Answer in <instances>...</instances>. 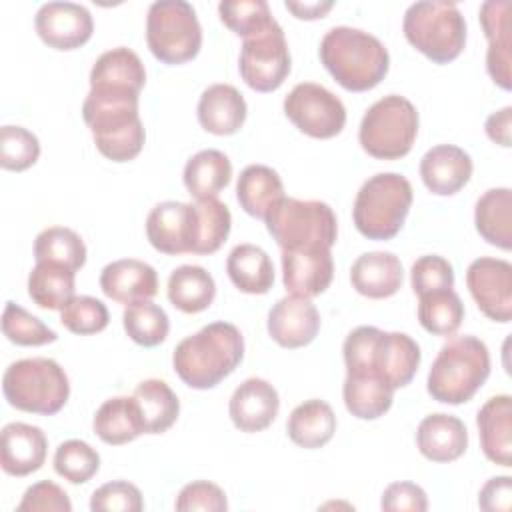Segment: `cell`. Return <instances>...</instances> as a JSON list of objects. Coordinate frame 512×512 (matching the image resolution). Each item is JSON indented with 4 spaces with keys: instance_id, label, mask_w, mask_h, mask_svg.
<instances>
[{
    "instance_id": "cell-1",
    "label": "cell",
    "mask_w": 512,
    "mask_h": 512,
    "mask_svg": "<svg viewBox=\"0 0 512 512\" xmlns=\"http://www.w3.org/2000/svg\"><path fill=\"white\" fill-rule=\"evenodd\" d=\"M348 374H368L390 388H404L418 372L422 352L404 332H384L376 326L354 328L342 346Z\"/></svg>"
},
{
    "instance_id": "cell-2",
    "label": "cell",
    "mask_w": 512,
    "mask_h": 512,
    "mask_svg": "<svg viewBox=\"0 0 512 512\" xmlns=\"http://www.w3.org/2000/svg\"><path fill=\"white\" fill-rule=\"evenodd\" d=\"M140 94L128 90L90 88L82 104V118L92 132L98 152L112 162L134 160L146 140L138 114Z\"/></svg>"
},
{
    "instance_id": "cell-3",
    "label": "cell",
    "mask_w": 512,
    "mask_h": 512,
    "mask_svg": "<svg viewBox=\"0 0 512 512\" xmlns=\"http://www.w3.org/2000/svg\"><path fill=\"white\" fill-rule=\"evenodd\" d=\"M242 358V332L230 322H212L176 344L172 366L186 386L208 390L230 376Z\"/></svg>"
},
{
    "instance_id": "cell-4",
    "label": "cell",
    "mask_w": 512,
    "mask_h": 512,
    "mask_svg": "<svg viewBox=\"0 0 512 512\" xmlns=\"http://www.w3.org/2000/svg\"><path fill=\"white\" fill-rule=\"evenodd\" d=\"M330 76L350 92L376 88L388 74L390 54L370 32L352 26L330 28L318 48Z\"/></svg>"
},
{
    "instance_id": "cell-5",
    "label": "cell",
    "mask_w": 512,
    "mask_h": 512,
    "mask_svg": "<svg viewBox=\"0 0 512 512\" xmlns=\"http://www.w3.org/2000/svg\"><path fill=\"white\" fill-rule=\"evenodd\" d=\"M490 376L488 346L470 334L452 336L434 358L426 390L442 404H464L482 388Z\"/></svg>"
},
{
    "instance_id": "cell-6",
    "label": "cell",
    "mask_w": 512,
    "mask_h": 512,
    "mask_svg": "<svg viewBox=\"0 0 512 512\" xmlns=\"http://www.w3.org/2000/svg\"><path fill=\"white\" fill-rule=\"evenodd\" d=\"M412 186L398 172H380L370 176L358 190L352 206L356 230L368 240L394 238L410 212Z\"/></svg>"
},
{
    "instance_id": "cell-7",
    "label": "cell",
    "mask_w": 512,
    "mask_h": 512,
    "mask_svg": "<svg viewBox=\"0 0 512 512\" xmlns=\"http://www.w3.org/2000/svg\"><path fill=\"white\" fill-rule=\"evenodd\" d=\"M402 32L434 64L456 60L466 46V20L454 2L422 0L406 8Z\"/></svg>"
},
{
    "instance_id": "cell-8",
    "label": "cell",
    "mask_w": 512,
    "mask_h": 512,
    "mask_svg": "<svg viewBox=\"0 0 512 512\" xmlns=\"http://www.w3.org/2000/svg\"><path fill=\"white\" fill-rule=\"evenodd\" d=\"M2 392L16 410L52 416L58 414L70 396V382L64 368L52 358H22L12 362L2 376Z\"/></svg>"
},
{
    "instance_id": "cell-9",
    "label": "cell",
    "mask_w": 512,
    "mask_h": 512,
    "mask_svg": "<svg viewBox=\"0 0 512 512\" xmlns=\"http://www.w3.org/2000/svg\"><path fill=\"white\" fill-rule=\"evenodd\" d=\"M418 126L416 106L400 94H388L364 112L358 142L372 158L398 160L412 150Z\"/></svg>"
},
{
    "instance_id": "cell-10",
    "label": "cell",
    "mask_w": 512,
    "mask_h": 512,
    "mask_svg": "<svg viewBox=\"0 0 512 512\" xmlns=\"http://www.w3.org/2000/svg\"><path fill=\"white\" fill-rule=\"evenodd\" d=\"M270 236L280 250L332 248L338 238L334 210L320 200L282 198L264 216Z\"/></svg>"
},
{
    "instance_id": "cell-11",
    "label": "cell",
    "mask_w": 512,
    "mask_h": 512,
    "mask_svg": "<svg viewBox=\"0 0 512 512\" xmlns=\"http://www.w3.org/2000/svg\"><path fill=\"white\" fill-rule=\"evenodd\" d=\"M146 44L156 60L176 66L198 56L202 26L186 0H156L146 14Z\"/></svg>"
},
{
    "instance_id": "cell-12",
    "label": "cell",
    "mask_w": 512,
    "mask_h": 512,
    "mask_svg": "<svg viewBox=\"0 0 512 512\" xmlns=\"http://www.w3.org/2000/svg\"><path fill=\"white\" fill-rule=\"evenodd\" d=\"M290 50L282 26L274 20L266 30L244 38L238 70L246 86L256 92L278 90L290 74Z\"/></svg>"
},
{
    "instance_id": "cell-13",
    "label": "cell",
    "mask_w": 512,
    "mask_h": 512,
    "mask_svg": "<svg viewBox=\"0 0 512 512\" xmlns=\"http://www.w3.org/2000/svg\"><path fill=\"white\" fill-rule=\"evenodd\" d=\"M286 118L310 138H334L344 130L346 108L342 100L316 82L296 84L284 98Z\"/></svg>"
},
{
    "instance_id": "cell-14",
    "label": "cell",
    "mask_w": 512,
    "mask_h": 512,
    "mask_svg": "<svg viewBox=\"0 0 512 512\" xmlns=\"http://www.w3.org/2000/svg\"><path fill=\"white\" fill-rule=\"evenodd\" d=\"M466 286L480 312L500 324L512 318V264L480 256L466 270Z\"/></svg>"
},
{
    "instance_id": "cell-15",
    "label": "cell",
    "mask_w": 512,
    "mask_h": 512,
    "mask_svg": "<svg viewBox=\"0 0 512 512\" xmlns=\"http://www.w3.org/2000/svg\"><path fill=\"white\" fill-rule=\"evenodd\" d=\"M196 224L198 216L194 204L166 200L150 210L146 218V238L152 248L162 254H194Z\"/></svg>"
},
{
    "instance_id": "cell-16",
    "label": "cell",
    "mask_w": 512,
    "mask_h": 512,
    "mask_svg": "<svg viewBox=\"0 0 512 512\" xmlns=\"http://www.w3.org/2000/svg\"><path fill=\"white\" fill-rule=\"evenodd\" d=\"M40 40L54 50H76L94 32V20L86 6L76 2H46L34 16Z\"/></svg>"
},
{
    "instance_id": "cell-17",
    "label": "cell",
    "mask_w": 512,
    "mask_h": 512,
    "mask_svg": "<svg viewBox=\"0 0 512 512\" xmlns=\"http://www.w3.org/2000/svg\"><path fill=\"white\" fill-rule=\"evenodd\" d=\"M268 334L282 348L308 346L320 330V314L310 298L284 296L268 312Z\"/></svg>"
},
{
    "instance_id": "cell-18",
    "label": "cell",
    "mask_w": 512,
    "mask_h": 512,
    "mask_svg": "<svg viewBox=\"0 0 512 512\" xmlns=\"http://www.w3.org/2000/svg\"><path fill=\"white\" fill-rule=\"evenodd\" d=\"M334 278L330 248L282 250V282L290 294L314 298L326 292Z\"/></svg>"
},
{
    "instance_id": "cell-19",
    "label": "cell",
    "mask_w": 512,
    "mask_h": 512,
    "mask_svg": "<svg viewBox=\"0 0 512 512\" xmlns=\"http://www.w3.org/2000/svg\"><path fill=\"white\" fill-rule=\"evenodd\" d=\"M510 0H486L480 4L478 18L488 40L486 70L502 90L512 86V42H510Z\"/></svg>"
},
{
    "instance_id": "cell-20",
    "label": "cell",
    "mask_w": 512,
    "mask_h": 512,
    "mask_svg": "<svg viewBox=\"0 0 512 512\" xmlns=\"http://www.w3.org/2000/svg\"><path fill=\"white\" fill-rule=\"evenodd\" d=\"M280 410L278 390L264 378H246L230 396L228 414L240 432L266 430Z\"/></svg>"
},
{
    "instance_id": "cell-21",
    "label": "cell",
    "mask_w": 512,
    "mask_h": 512,
    "mask_svg": "<svg viewBox=\"0 0 512 512\" xmlns=\"http://www.w3.org/2000/svg\"><path fill=\"white\" fill-rule=\"evenodd\" d=\"M48 440L42 428L26 422H10L0 434V466L8 476H28L42 468Z\"/></svg>"
},
{
    "instance_id": "cell-22",
    "label": "cell",
    "mask_w": 512,
    "mask_h": 512,
    "mask_svg": "<svg viewBox=\"0 0 512 512\" xmlns=\"http://www.w3.org/2000/svg\"><path fill=\"white\" fill-rule=\"evenodd\" d=\"M472 170L474 164L470 154L454 144H438L420 160V178L436 196H452L460 192L468 184Z\"/></svg>"
},
{
    "instance_id": "cell-23",
    "label": "cell",
    "mask_w": 512,
    "mask_h": 512,
    "mask_svg": "<svg viewBox=\"0 0 512 512\" xmlns=\"http://www.w3.org/2000/svg\"><path fill=\"white\" fill-rule=\"evenodd\" d=\"M102 292L120 304L152 300L158 294L156 270L136 258H122L106 264L100 272Z\"/></svg>"
},
{
    "instance_id": "cell-24",
    "label": "cell",
    "mask_w": 512,
    "mask_h": 512,
    "mask_svg": "<svg viewBox=\"0 0 512 512\" xmlns=\"http://www.w3.org/2000/svg\"><path fill=\"white\" fill-rule=\"evenodd\" d=\"M404 268L396 254L376 250L360 254L350 268L352 288L372 300L394 296L402 288Z\"/></svg>"
},
{
    "instance_id": "cell-25",
    "label": "cell",
    "mask_w": 512,
    "mask_h": 512,
    "mask_svg": "<svg viewBox=\"0 0 512 512\" xmlns=\"http://www.w3.org/2000/svg\"><path fill=\"white\" fill-rule=\"evenodd\" d=\"M416 446L432 462H454L468 448V430L458 416L434 412L420 420Z\"/></svg>"
},
{
    "instance_id": "cell-26",
    "label": "cell",
    "mask_w": 512,
    "mask_h": 512,
    "mask_svg": "<svg viewBox=\"0 0 512 512\" xmlns=\"http://www.w3.org/2000/svg\"><path fill=\"white\" fill-rule=\"evenodd\" d=\"M476 426L484 456L498 466H512V398L498 394L486 400L478 410Z\"/></svg>"
},
{
    "instance_id": "cell-27",
    "label": "cell",
    "mask_w": 512,
    "mask_h": 512,
    "mask_svg": "<svg viewBox=\"0 0 512 512\" xmlns=\"http://www.w3.org/2000/svg\"><path fill=\"white\" fill-rule=\"evenodd\" d=\"M200 126L216 136L236 134L246 120L248 106L244 96L232 84H212L198 100Z\"/></svg>"
},
{
    "instance_id": "cell-28",
    "label": "cell",
    "mask_w": 512,
    "mask_h": 512,
    "mask_svg": "<svg viewBox=\"0 0 512 512\" xmlns=\"http://www.w3.org/2000/svg\"><path fill=\"white\" fill-rule=\"evenodd\" d=\"M146 84V68L140 56L118 46L100 54L90 70V88L98 90H128L140 94Z\"/></svg>"
},
{
    "instance_id": "cell-29",
    "label": "cell",
    "mask_w": 512,
    "mask_h": 512,
    "mask_svg": "<svg viewBox=\"0 0 512 512\" xmlns=\"http://www.w3.org/2000/svg\"><path fill=\"white\" fill-rule=\"evenodd\" d=\"M94 434L110 446H122L146 434L144 420L134 396H114L100 404L92 420Z\"/></svg>"
},
{
    "instance_id": "cell-30",
    "label": "cell",
    "mask_w": 512,
    "mask_h": 512,
    "mask_svg": "<svg viewBox=\"0 0 512 512\" xmlns=\"http://www.w3.org/2000/svg\"><path fill=\"white\" fill-rule=\"evenodd\" d=\"M288 438L306 450L322 448L336 432V414L332 406L320 398L298 404L286 422Z\"/></svg>"
},
{
    "instance_id": "cell-31",
    "label": "cell",
    "mask_w": 512,
    "mask_h": 512,
    "mask_svg": "<svg viewBox=\"0 0 512 512\" xmlns=\"http://www.w3.org/2000/svg\"><path fill=\"white\" fill-rule=\"evenodd\" d=\"M476 232L500 250L512 248V190L490 188L474 206Z\"/></svg>"
},
{
    "instance_id": "cell-32",
    "label": "cell",
    "mask_w": 512,
    "mask_h": 512,
    "mask_svg": "<svg viewBox=\"0 0 512 512\" xmlns=\"http://www.w3.org/2000/svg\"><path fill=\"white\" fill-rule=\"evenodd\" d=\"M230 282L244 294H266L274 284V264L256 244H238L226 258Z\"/></svg>"
},
{
    "instance_id": "cell-33",
    "label": "cell",
    "mask_w": 512,
    "mask_h": 512,
    "mask_svg": "<svg viewBox=\"0 0 512 512\" xmlns=\"http://www.w3.org/2000/svg\"><path fill=\"white\" fill-rule=\"evenodd\" d=\"M236 198L246 214L264 220L268 210L284 198V184L270 166L250 164L238 176Z\"/></svg>"
},
{
    "instance_id": "cell-34",
    "label": "cell",
    "mask_w": 512,
    "mask_h": 512,
    "mask_svg": "<svg viewBox=\"0 0 512 512\" xmlns=\"http://www.w3.org/2000/svg\"><path fill=\"white\" fill-rule=\"evenodd\" d=\"M182 178L188 194L194 200L216 198L232 180V164L220 150H200L188 158Z\"/></svg>"
},
{
    "instance_id": "cell-35",
    "label": "cell",
    "mask_w": 512,
    "mask_h": 512,
    "mask_svg": "<svg viewBox=\"0 0 512 512\" xmlns=\"http://www.w3.org/2000/svg\"><path fill=\"white\" fill-rule=\"evenodd\" d=\"M168 300L184 314H198L206 310L216 296V282L202 266L182 264L168 276Z\"/></svg>"
},
{
    "instance_id": "cell-36",
    "label": "cell",
    "mask_w": 512,
    "mask_h": 512,
    "mask_svg": "<svg viewBox=\"0 0 512 512\" xmlns=\"http://www.w3.org/2000/svg\"><path fill=\"white\" fill-rule=\"evenodd\" d=\"M76 290V272L56 262H36L28 276V296L44 310H62Z\"/></svg>"
},
{
    "instance_id": "cell-37",
    "label": "cell",
    "mask_w": 512,
    "mask_h": 512,
    "mask_svg": "<svg viewBox=\"0 0 512 512\" xmlns=\"http://www.w3.org/2000/svg\"><path fill=\"white\" fill-rule=\"evenodd\" d=\"M344 406L358 420H376L384 416L394 400V388L376 376L348 374L342 386Z\"/></svg>"
},
{
    "instance_id": "cell-38",
    "label": "cell",
    "mask_w": 512,
    "mask_h": 512,
    "mask_svg": "<svg viewBox=\"0 0 512 512\" xmlns=\"http://www.w3.org/2000/svg\"><path fill=\"white\" fill-rule=\"evenodd\" d=\"M132 396L138 402L146 434H162L178 420L180 400L164 380H142Z\"/></svg>"
},
{
    "instance_id": "cell-39",
    "label": "cell",
    "mask_w": 512,
    "mask_h": 512,
    "mask_svg": "<svg viewBox=\"0 0 512 512\" xmlns=\"http://www.w3.org/2000/svg\"><path fill=\"white\" fill-rule=\"evenodd\" d=\"M464 320V304L452 290H436L418 296V322L434 336H452Z\"/></svg>"
},
{
    "instance_id": "cell-40",
    "label": "cell",
    "mask_w": 512,
    "mask_h": 512,
    "mask_svg": "<svg viewBox=\"0 0 512 512\" xmlns=\"http://www.w3.org/2000/svg\"><path fill=\"white\" fill-rule=\"evenodd\" d=\"M36 262H56L80 270L86 262L84 240L66 226H50L42 230L34 240Z\"/></svg>"
},
{
    "instance_id": "cell-41",
    "label": "cell",
    "mask_w": 512,
    "mask_h": 512,
    "mask_svg": "<svg viewBox=\"0 0 512 512\" xmlns=\"http://www.w3.org/2000/svg\"><path fill=\"white\" fill-rule=\"evenodd\" d=\"M122 324L130 340L144 348L162 344L170 332V320L164 308L150 300L128 304L122 314Z\"/></svg>"
},
{
    "instance_id": "cell-42",
    "label": "cell",
    "mask_w": 512,
    "mask_h": 512,
    "mask_svg": "<svg viewBox=\"0 0 512 512\" xmlns=\"http://www.w3.org/2000/svg\"><path fill=\"white\" fill-rule=\"evenodd\" d=\"M198 224H196V246L194 254H214L226 242L232 228V214L218 198H206L194 202Z\"/></svg>"
},
{
    "instance_id": "cell-43",
    "label": "cell",
    "mask_w": 512,
    "mask_h": 512,
    "mask_svg": "<svg viewBox=\"0 0 512 512\" xmlns=\"http://www.w3.org/2000/svg\"><path fill=\"white\" fill-rule=\"evenodd\" d=\"M218 16L226 28L242 38L258 34L274 22L266 0H226L218 4Z\"/></svg>"
},
{
    "instance_id": "cell-44",
    "label": "cell",
    "mask_w": 512,
    "mask_h": 512,
    "mask_svg": "<svg viewBox=\"0 0 512 512\" xmlns=\"http://www.w3.org/2000/svg\"><path fill=\"white\" fill-rule=\"evenodd\" d=\"M54 470L70 484H84L100 470V454L84 440H66L54 452Z\"/></svg>"
},
{
    "instance_id": "cell-45",
    "label": "cell",
    "mask_w": 512,
    "mask_h": 512,
    "mask_svg": "<svg viewBox=\"0 0 512 512\" xmlns=\"http://www.w3.org/2000/svg\"><path fill=\"white\" fill-rule=\"evenodd\" d=\"M2 332L16 346H44L58 338L52 328L16 302H6L4 306Z\"/></svg>"
},
{
    "instance_id": "cell-46",
    "label": "cell",
    "mask_w": 512,
    "mask_h": 512,
    "mask_svg": "<svg viewBox=\"0 0 512 512\" xmlns=\"http://www.w3.org/2000/svg\"><path fill=\"white\" fill-rule=\"evenodd\" d=\"M40 156V142L36 134L22 126L0 128V166L10 172H22L36 164Z\"/></svg>"
},
{
    "instance_id": "cell-47",
    "label": "cell",
    "mask_w": 512,
    "mask_h": 512,
    "mask_svg": "<svg viewBox=\"0 0 512 512\" xmlns=\"http://www.w3.org/2000/svg\"><path fill=\"white\" fill-rule=\"evenodd\" d=\"M60 322L72 334L90 336L102 332L108 326L110 314L102 300L94 296H74L60 310Z\"/></svg>"
},
{
    "instance_id": "cell-48",
    "label": "cell",
    "mask_w": 512,
    "mask_h": 512,
    "mask_svg": "<svg viewBox=\"0 0 512 512\" xmlns=\"http://www.w3.org/2000/svg\"><path fill=\"white\" fill-rule=\"evenodd\" d=\"M410 282L416 296L454 288V268L446 258L438 254H426L412 264Z\"/></svg>"
},
{
    "instance_id": "cell-49",
    "label": "cell",
    "mask_w": 512,
    "mask_h": 512,
    "mask_svg": "<svg viewBox=\"0 0 512 512\" xmlns=\"http://www.w3.org/2000/svg\"><path fill=\"white\" fill-rule=\"evenodd\" d=\"M144 508L142 492L128 480H112L92 492V512H140Z\"/></svg>"
},
{
    "instance_id": "cell-50",
    "label": "cell",
    "mask_w": 512,
    "mask_h": 512,
    "mask_svg": "<svg viewBox=\"0 0 512 512\" xmlns=\"http://www.w3.org/2000/svg\"><path fill=\"white\" fill-rule=\"evenodd\" d=\"M178 512H192V510H206V512H224L228 510V500L224 490L208 480H196L186 484L174 502Z\"/></svg>"
},
{
    "instance_id": "cell-51",
    "label": "cell",
    "mask_w": 512,
    "mask_h": 512,
    "mask_svg": "<svg viewBox=\"0 0 512 512\" xmlns=\"http://www.w3.org/2000/svg\"><path fill=\"white\" fill-rule=\"evenodd\" d=\"M16 510L18 512H70L72 502L62 486L50 480H40L26 488Z\"/></svg>"
},
{
    "instance_id": "cell-52",
    "label": "cell",
    "mask_w": 512,
    "mask_h": 512,
    "mask_svg": "<svg viewBox=\"0 0 512 512\" xmlns=\"http://www.w3.org/2000/svg\"><path fill=\"white\" fill-rule=\"evenodd\" d=\"M380 508L386 512H424L428 510V496L414 482H392L382 492Z\"/></svg>"
},
{
    "instance_id": "cell-53",
    "label": "cell",
    "mask_w": 512,
    "mask_h": 512,
    "mask_svg": "<svg viewBox=\"0 0 512 512\" xmlns=\"http://www.w3.org/2000/svg\"><path fill=\"white\" fill-rule=\"evenodd\" d=\"M478 506L486 512H508L512 506V478L494 476L478 494Z\"/></svg>"
},
{
    "instance_id": "cell-54",
    "label": "cell",
    "mask_w": 512,
    "mask_h": 512,
    "mask_svg": "<svg viewBox=\"0 0 512 512\" xmlns=\"http://www.w3.org/2000/svg\"><path fill=\"white\" fill-rule=\"evenodd\" d=\"M510 128H512V106H504L502 110L490 114L484 124L486 136L504 148L512 146V130Z\"/></svg>"
},
{
    "instance_id": "cell-55",
    "label": "cell",
    "mask_w": 512,
    "mask_h": 512,
    "mask_svg": "<svg viewBox=\"0 0 512 512\" xmlns=\"http://www.w3.org/2000/svg\"><path fill=\"white\" fill-rule=\"evenodd\" d=\"M284 6H286V10H290L300 20H318V18H324L332 10L334 2H292V0H286Z\"/></svg>"
}]
</instances>
